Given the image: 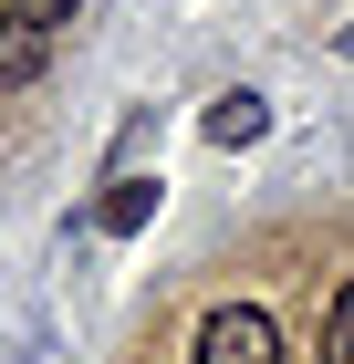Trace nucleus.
I'll return each mask as SVG.
<instances>
[{
    "label": "nucleus",
    "mask_w": 354,
    "mask_h": 364,
    "mask_svg": "<svg viewBox=\"0 0 354 364\" xmlns=\"http://www.w3.org/2000/svg\"><path fill=\"white\" fill-rule=\"evenodd\" d=\"M146 208H157V177H115V198L94 208V229H146Z\"/></svg>",
    "instance_id": "39448f33"
},
{
    "label": "nucleus",
    "mask_w": 354,
    "mask_h": 364,
    "mask_svg": "<svg viewBox=\"0 0 354 364\" xmlns=\"http://www.w3.org/2000/svg\"><path fill=\"white\" fill-rule=\"evenodd\" d=\"M333 53H344V63H354V21H344V31H333Z\"/></svg>",
    "instance_id": "0eeeda50"
},
{
    "label": "nucleus",
    "mask_w": 354,
    "mask_h": 364,
    "mask_svg": "<svg viewBox=\"0 0 354 364\" xmlns=\"http://www.w3.org/2000/svg\"><path fill=\"white\" fill-rule=\"evenodd\" d=\"M250 136H271V105L261 94H219L209 105V146H250Z\"/></svg>",
    "instance_id": "7ed1b4c3"
},
{
    "label": "nucleus",
    "mask_w": 354,
    "mask_h": 364,
    "mask_svg": "<svg viewBox=\"0 0 354 364\" xmlns=\"http://www.w3.org/2000/svg\"><path fill=\"white\" fill-rule=\"evenodd\" d=\"M313 364H354V271L333 281V302H323V343H313Z\"/></svg>",
    "instance_id": "20e7f679"
},
{
    "label": "nucleus",
    "mask_w": 354,
    "mask_h": 364,
    "mask_svg": "<svg viewBox=\"0 0 354 364\" xmlns=\"http://www.w3.org/2000/svg\"><path fill=\"white\" fill-rule=\"evenodd\" d=\"M53 73V31H31L21 11H0V94H21Z\"/></svg>",
    "instance_id": "f03ea898"
},
{
    "label": "nucleus",
    "mask_w": 354,
    "mask_h": 364,
    "mask_svg": "<svg viewBox=\"0 0 354 364\" xmlns=\"http://www.w3.org/2000/svg\"><path fill=\"white\" fill-rule=\"evenodd\" d=\"M0 11H21V21H31V31H53V21H73L83 0H0Z\"/></svg>",
    "instance_id": "423d86ee"
},
{
    "label": "nucleus",
    "mask_w": 354,
    "mask_h": 364,
    "mask_svg": "<svg viewBox=\"0 0 354 364\" xmlns=\"http://www.w3.org/2000/svg\"><path fill=\"white\" fill-rule=\"evenodd\" d=\"M281 312L271 302H209L188 323V364H281Z\"/></svg>",
    "instance_id": "f257e3e1"
}]
</instances>
